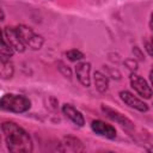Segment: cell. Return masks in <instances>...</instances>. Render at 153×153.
<instances>
[{
  "label": "cell",
  "instance_id": "cell-1",
  "mask_svg": "<svg viewBox=\"0 0 153 153\" xmlns=\"http://www.w3.org/2000/svg\"><path fill=\"white\" fill-rule=\"evenodd\" d=\"M1 130L5 136V142L10 152L29 153L32 152V140L26 130L17 123L7 121L1 124Z\"/></svg>",
  "mask_w": 153,
  "mask_h": 153
},
{
  "label": "cell",
  "instance_id": "cell-2",
  "mask_svg": "<svg viewBox=\"0 0 153 153\" xmlns=\"http://www.w3.org/2000/svg\"><path fill=\"white\" fill-rule=\"evenodd\" d=\"M1 109L11 112H17L22 114L27 111L31 108V102L29 98H26L23 94H13V93H7L4 94L0 102Z\"/></svg>",
  "mask_w": 153,
  "mask_h": 153
},
{
  "label": "cell",
  "instance_id": "cell-3",
  "mask_svg": "<svg viewBox=\"0 0 153 153\" xmlns=\"http://www.w3.org/2000/svg\"><path fill=\"white\" fill-rule=\"evenodd\" d=\"M17 32L20 36L23 43L31 48L32 50H39L44 43V39L41 35L36 33L31 27L26 26V25H18L17 27Z\"/></svg>",
  "mask_w": 153,
  "mask_h": 153
},
{
  "label": "cell",
  "instance_id": "cell-4",
  "mask_svg": "<svg viewBox=\"0 0 153 153\" xmlns=\"http://www.w3.org/2000/svg\"><path fill=\"white\" fill-rule=\"evenodd\" d=\"M129 81H130V86L134 88V91L139 96H141L142 98H146V99H149L152 97L153 90L142 76L133 73L129 78Z\"/></svg>",
  "mask_w": 153,
  "mask_h": 153
},
{
  "label": "cell",
  "instance_id": "cell-5",
  "mask_svg": "<svg viewBox=\"0 0 153 153\" xmlns=\"http://www.w3.org/2000/svg\"><path fill=\"white\" fill-rule=\"evenodd\" d=\"M2 37L7 41V43L18 53H23L25 50V44L23 43L20 36L18 35L17 32V29L16 27H10V26H6L2 31Z\"/></svg>",
  "mask_w": 153,
  "mask_h": 153
},
{
  "label": "cell",
  "instance_id": "cell-6",
  "mask_svg": "<svg viewBox=\"0 0 153 153\" xmlns=\"http://www.w3.org/2000/svg\"><path fill=\"white\" fill-rule=\"evenodd\" d=\"M120 98H121V100L124 103V104H127L129 108H133V109H135V110H137V111H140V112H146V111H148V105L143 102V100H141L140 98H137L136 96H134L131 92H129V91H121L120 92Z\"/></svg>",
  "mask_w": 153,
  "mask_h": 153
},
{
  "label": "cell",
  "instance_id": "cell-7",
  "mask_svg": "<svg viewBox=\"0 0 153 153\" xmlns=\"http://www.w3.org/2000/svg\"><path fill=\"white\" fill-rule=\"evenodd\" d=\"M91 129L100 136H104L106 139H115L116 137V129L111 126L108 124L100 120H94L91 123Z\"/></svg>",
  "mask_w": 153,
  "mask_h": 153
},
{
  "label": "cell",
  "instance_id": "cell-8",
  "mask_svg": "<svg viewBox=\"0 0 153 153\" xmlns=\"http://www.w3.org/2000/svg\"><path fill=\"white\" fill-rule=\"evenodd\" d=\"M102 110H103V112L109 118H111L112 121L120 123L122 127H126V128H133L134 127L133 126V122L128 117H126L123 114H121L120 111H117V110H115V109H112V108H110L108 105H104V104L102 105Z\"/></svg>",
  "mask_w": 153,
  "mask_h": 153
},
{
  "label": "cell",
  "instance_id": "cell-9",
  "mask_svg": "<svg viewBox=\"0 0 153 153\" xmlns=\"http://www.w3.org/2000/svg\"><path fill=\"white\" fill-rule=\"evenodd\" d=\"M90 73H91V65L88 62H80L76 65V67H75L76 78H78L79 82L85 87H90V85H91Z\"/></svg>",
  "mask_w": 153,
  "mask_h": 153
},
{
  "label": "cell",
  "instance_id": "cell-10",
  "mask_svg": "<svg viewBox=\"0 0 153 153\" xmlns=\"http://www.w3.org/2000/svg\"><path fill=\"white\" fill-rule=\"evenodd\" d=\"M62 112L74 124L79 126V127H82L85 124V118H84L82 114L78 109H75L73 105H71V104H63L62 105Z\"/></svg>",
  "mask_w": 153,
  "mask_h": 153
},
{
  "label": "cell",
  "instance_id": "cell-11",
  "mask_svg": "<svg viewBox=\"0 0 153 153\" xmlns=\"http://www.w3.org/2000/svg\"><path fill=\"white\" fill-rule=\"evenodd\" d=\"M62 145L66 147L65 149L71 151V152H82L85 149L81 140H79L75 136H65Z\"/></svg>",
  "mask_w": 153,
  "mask_h": 153
},
{
  "label": "cell",
  "instance_id": "cell-12",
  "mask_svg": "<svg viewBox=\"0 0 153 153\" xmlns=\"http://www.w3.org/2000/svg\"><path fill=\"white\" fill-rule=\"evenodd\" d=\"M93 81H94V86L97 88L98 92L104 93L108 91L109 88V79L105 74H103L102 72H94L93 73Z\"/></svg>",
  "mask_w": 153,
  "mask_h": 153
},
{
  "label": "cell",
  "instance_id": "cell-13",
  "mask_svg": "<svg viewBox=\"0 0 153 153\" xmlns=\"http://www.w3.org/2000/svg\"><path fill=\"white\" fill-rule=\"evenodd\" d=\"M14 73V67L10 60H0V75L4 80L11 79Z\"/></svg>",
  "mask_w": 153,
  "mask_h": 153
},
{
  "label": "cell",
  "instance_id": "cell-14",
  "mask_svg": "<svg viewBox=\"0 0 153 153\" xmlns=\"http://www.w3.org/2000/svg\"><path fill=\"white\" fill-rule=\"evenodd\" d=\"M14 51L16 50L2 37V39H1V48H0V60H10V57L13 56Z\"/></svg>",
  "mask_w": 153,
  "mask_h": 153
},
{
  "label": "cell",
  "instance_id": "cell-15",
  "mask_svg": "<svg viewBox=\"0 0 153 153\" xmlns=\"http://www.w3.org/2000/svg\"><path fill=\"white\" fill-rule=\"evenodd\" d=\"M66 56L72 62H76V61H80V60L84 59V54L80 50H78V49H71V50H68L66 53Z\"/></svg>",
  "mask_w": 153,
  "mask_h": 153
},
{
  "label": "cell",
  "instance_id": "cell-16",
  "mask_svg": "<svg viewBox=\"0 0 153 153\" xmlns=\"http://www.w3.org/2000/svg\"><path fill=\"white\" fill-rule=\"evenodd\" d=\"M57 69L60 71V73L65 78H68V79L72 78V71H71V68L68 66H66L63 62H57Z\"/></svg>",
  "mask_w": 153,
  "mask_h": 153
},
{
  "label": "cell",
  "instance_id": "cell-17",
  "mask_svg": "<svg viewBox=\"0 0 153 153\" xmlns=\"http://www.w3.org/2000/svg\"><path fill=\"white\" fill-rule=\"evenodd\" d=\"M124 63L128 66V68H129L130 71H136V68H137V62H136L135 60L129 59V60H126Z\"/></svg>",
  "mask_w": 153,
  "mask_h": 153
},
{
  "label": "cell",
  "instance_id": "cell-18",
  "mask_svg": "<svg viewBox=\"0 0 153 153\" xmlns=\"http://www.w3.org/2000/svg\"><path fill=\"white\" fill-rule=\"evenodd\" d=\"M133 53H134V54H136V56H137L140 60H143V59H145L143 54L140 51V49H139L137 47H134V48H133Z\"/></svg>",
  "mask_w": 153,
  "mask_h": 153
},
{
  "label": "cell",
  "instance_id": "cell-19",
  "mask_svg": "<svg viewBox=\"0 0 153 153\" xmlns=\"http://www.w3.org/2000/svg\"><path fill=\"white\" fill-rule=\"evenodd\" d=\"M145 47H146V50H147V53H148L151 56H153V47H152L151 42H146V43H145Z\"/></svg>",
  "mask_w": 153,
  "mask_h": 153
},
{
  "label": "cell",
  "instance_id": "cell-20",
  "mask_svg": "<svg viewBox=\"0 0 153 153\" xmlns=\"http://www.w3.org/2000/svg\"><path fill=\"white\" fill-rule=\"evenodd\" d=\"M149 81H151V86L153 87V66H152V68L149 71Z\"/></svg>",
  "mask_w": 153,
  "mask_h": 153
},
{
  "label": "cell",
  "instance_id": "cell-21",
  "mask_svg": "<svg viewBox=\"0 0 153 153\" xmlns=\"http://www.w3.org/2000/svg\"><path fill=\"white\" fill-rule=\"evenodd\" d=\"M149 26H151V30L153 32V12L151 13V19H149Z\"/></svg>",
  "mask_w": 153,
  "mask_h": 153
},
{
  "label": "cell",
  "instance_id": "cell-22",
  "mask_svg": "<svg viewBox=\"0 0 153 153\" xmlns=\"http://www.w3.org/2000/svg\"><path fill=\"white\" fill-rule=\"evenodd\" d=\"M151 44H152V47H153V37H152V41H151Z\"/></svg>",
  "mask_w": 153,
  "mask_h": 153
}]
</instances>
